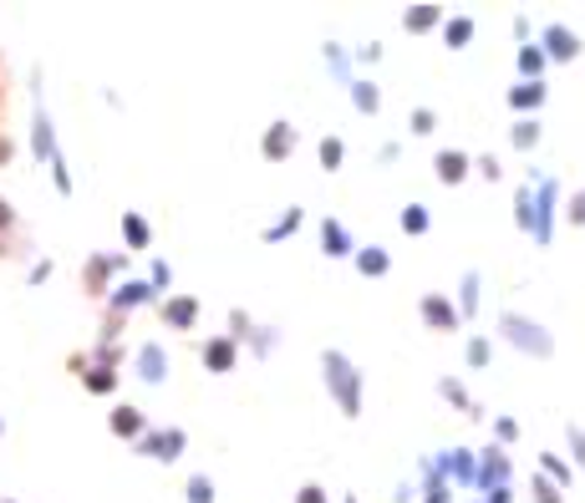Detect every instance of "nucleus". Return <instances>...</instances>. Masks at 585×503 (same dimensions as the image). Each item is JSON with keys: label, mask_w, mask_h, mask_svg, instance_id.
<instances>
[{"label": "nucleus", "mask_w": 585, "mask_h": 503, "mask_svg": "<svg viewBox=\"0 0 585 503\" xmlns=\"http://www.w3.org/2000/svg\"><path fill=\"white\" fill-rule=\"evenodd\" d=\"M326 382H332V392H336V402H342V412L346 417H357L361 412V382H357V367L342 357V351H326Z\"/></svg>", "instance_id": "1"}, {"label": "nucleus", "mask_w": 585, "mask_h": 503, "mask_svg": "<svg viewBox=\"0 0 585 503\" xmlns=\"http://www.w3.org/2000/svg\"><path fill=\"white\" fill-rule=\"evenodd\" d=\"M534 331H540V326H530V320L514 316V310L505 316V336H509V341H519L524 351H534V357H550V341H545V336H534Z\"/></svg>", "instance_id": "2"}, {"label": "nucleus", "mask_w": 585, "mask_h": 503, "mask_svg": "<svg viewBox=\"0 0 585 503\" xmlns=\"http://www.w3.org/2000/svg\"><path fill=\"white\" fill-rule=\"evenodd\" d=\"M575 52H581V46H575V36L565 26L545 31V56H555V62H575Z\"/></svg>", "instance_id": "3"}, {"label": "nucleus", "mask_w": 585, "mask_h": 503, "mask_svg": "<svg viewBox=\"0 0 585 503\" xmlns=\"http://www.w3.org/2000/svg\"><path fill=\"white\" fill-rule=\"evenodd\" d=\"M468 168H474V163H468L464 153H453V147H448V153H438V178H443V184H464Z\"/></svg>", "instance_id": "4"}, {"label": "nucleus", "mask_w": 585, "mask_h": 503, "mask_svg": "<svg viewBox=\"0 0 585 503\" xmlns=\"http://www.w3.org/2000/svg\"><path fill=\"white\" fill-rule=\"evenodd\" d=\"M204 361H209V371H229V367H235V341H225V336L209 341V346H204Z\"/></svg>", "instance_id": "5"}, {"label": "nucleus", "mask_w": 585, "mask_h": 503, "mask_svg": "<svg viewBox=\"0 0 585 503\" xmlns=\"http://www.w3.org/2000/svg\"><path fill=\"white\" fill-rule=\"evenodd\" d=\"M321 239H326V254H336V260H342V254H351V239H346V229L336 225V219H326V225H321Z\"/></svg>", "instance_id": "6"}, {"label": "nucleus", "mask_w": 585, "mask_h": 503, "mask_svg": "<svg viewBox=\"0 0 585 503\" xmlns=\"http://www.w3.org/2000/svg\"><path fill=\"white\" fill-rule=\"evenodd\" d=\"M423 316L433 320V326H443V331H453V326H458V316H453V305H448V300H433V295L423 300Z\"/></svg>", "instance_id": "7"}, {"label": "nucleus", "mask_w": 585, "mask_h": 503, "mask_svg": "<svg viewBox=\"0 0 585 503\" xmlns=\"http://www.w3.org/2000/svg\"><path fill=\"white\" fill-rule=\"evenodd\" d=\"M509 102L514 107H540L545 102V87H540V81H519L514 92H509Z\"/></svg>", "instance_id": "8"}, {"label": "nucleus", "mask_w": 585, "mask_h": 503, "mask_svg": "<svg viewBox=\"0 0 585 503\" xmlns=\"http://www.w3.org/2000/svg\"><path fill=\"white\" fill-rule=\"evenodd\" d=\"M266 153L270 158H285V153H291V128H285V122H275L266 133Z\"/></svg>", "instance_id": "9"}, {"label": "nucleus", "mask_w": 585, "mask_h": 503, "mask_svg": "<svg viewBox=\"0 0 585 503\" xmlns=\"http://www.w3.org/2000/svg\"><path fill=\"white\" fill-rule=\"evenodd\" d=\"M163 316H169L173 326H194V320H199V305H194V300H169Z\"/></svg>", "instance_id": "10"}, {"label": "nucleus", "mask_w": 585, "mask_h": 503, "mask_svg": "<svg viewBox=\"0 0 585 503\" xmlns=\"http://www.w3.org/2000/svg\"><path fill=\"white\" fill-rule=\"evenodd\" d=\"M540 199H545V204H555V184H540ZM534 239H540V244L550 239V209L540 214V219H534Z\"/></svg>", "instance_id": "11"}, {"label": "nucleus", "mask_w": 585, "mask_h": 503, "mask_svg": "<svg viewBox=\"0 0 585 503\" xmlns=\"http://www.w3.org/2000/svg\"><path fill=\"white\" fill-rule=\"evenodd\" d=\"M402 229H408V234H423V229H427V209H423V204H408V214H402Z\"/></svg>", "instance_id": "12"}, {"label": "nucleus", "mask_w": 585, "mask_h": 503, "mask_svg": "<svg viewBox=\"0 0 585 503\" xmlns=\"http://www.w3.org/2000/svg\"><path fill=\"white\" fill-rule=\"evenodd\" d=\"M357 265H361V275H382V270H387V254L382 250H361Z\"/></svg>", "instance_id": "13"}, {"label": "nucleus", "mask_w": 585, "mask_h": 503, "mask_svg": "<svg viewBox=\"0 0 585 503\" xmlns=\"http://www.w3.org/2000/svg\"><path fill=\"white\" fill-rule=\"evenodd\" d=\"M148 448L159 452V458H173V452L184 448V437H178V433H163V437H153V442H148Z\"/></svg>", "instance_id": "14"}, {"label": "nucleus", "mask_w": 585, "mask_h": 503, "mask_svg": "<svg viewBox=\"0 0 585 503\" xmlns=\"http://www.w3.org/2000/svg\"><path fill=\"white\" fill-rule=\"evenodd\" d=\"M427 26H438V11H433V6H418V11L408 15V31H427Z\"/></svg>", "instance_id": "15"}, {"label": "nucleus", "mask_w": 585, "mask_h": 503, "mask_svg": "<svg viewBox=\"0 0 585 503\" xmlns=\"http://www.w3.org/2000/svg\"><path fill=\"white\" fill-rule=\"evenodd\" d=\"M351 97H357L361 112H377V92H372V81H351Z\"/></svg>", "instance_id": "16"}, {"label": "nucleus", "mask_w": 585, "mask_h": 503, "mask_svg": "<svg viewBox=\"0 0 585 503\" xmlns=\"http://www.w3.org/2000/svg\"><path fill=\"white\" fill-rule=\"evenodd\" d=\"M143 376H148V382H159V376H163V351H159V346H148V351H143Z\"/></svg>", "instance_id": "17"}, {"label": "nucleus", "mask_w": 585, "mask_h": 503, "mask_svg": "<svg viewBox=\"0 0 585 503\" xmlns=\"http://www.w3.org/2000/svg\"><path fill=\"white\" fill-rule=\"evenodd\" d=\"M468 36H474V21H464V15H458V21H448V46H464Z\"/></svg>", "instance_id": "18"}, {"label": "nucleus", "mask_w": 585, "mask_h": 503, "mask_svg": "<svg viewBox=\"0 0 585 503\" xmlns=\"http://www.w3.org/2000/svg\"><path fill=\"white\" fill-rule=\"evenodd\" d=\"M443 397H448V402H458V407H464L468 417H474V412H479V407H474V402L464 397V386H458V382H443Z\"/></svg>", "instance_id": "19"}, {"label": "nucleus", "mask_w": 585, "mask_h": 503, "mask_svg": "<svg viewBox=\"0 0 585 503\" xmlns=\"http://www.w3.org/2000/svg\"><path fill=\"white\" fill-rule=\"evenodd\" d=\"M122 234L133 239V244H148V225H143V219H133V214L122 219Z\"/></svg>", "instance_id": "20"}, {"label": "nucleus", "mask_w": 585, "mask_h": 503, "mask_svg": "<svg viewBox=\"0 0 585 503\" xmlns=\"http://www.w3.org/2000/svg\"><path fill=\"white\" fill-rule=\"evenodd\" d=\"M433 128H438V118H433L427 107H418V112H413V133H433Z\"/></svg>", "instance_id": "21"}, {"label": "nucleus", "mask_w": 585, "mask_h": 503, "mask_svg": "<svg viewBox=\"0 0 585 503\" xmlns=\"http://www.w3.org/2000/svg\"><path fill=\"white\" fill-rule=\"evenodd\" d=\"M321 163H326V168H336V163H342V143H336V138H326V143H321Z\"/></svg>", "instance_id": "22"}, {"label": "nucleus", "mask_w": 585, "mask_h": 503, "mask_svg": "<svg viewBox=\"0 0 585 503\" xmlns=\"http://www.w3.org/2000/svg\"><path fill=\"white\" fill-rule=\"evenodd\" d=\"M464 310H479V275L464 280Z\"/></svg>", "instance_id": "23"}, {"label": "nucleus", "mask_w": 585, "mask_h": 503, "mask_svg": "<svg viewBox=\"0 0 585 503\" xmlns=\"http://www.w3.org/2000/svg\"><path fill=\"white\" fill-rule=\"evenodd\" d=\"M188 499H194V503H209V499H214L209 478H194V483H188Z\"/></svg>", "instance_id": "24"}, {"label": "nucleus", "mask_w": 585, "mask_h": 503, "mask_svg": "<svg viewBox=\"0 0 585 503\" xmlns=\"http://www.w3.org/2000/svg\"><path fill=\"white\" fill-rule=\"evenodd\" d=\"M423 503H448V483H443V478H427V499Z\"/></svg>", "instance_id": "25"}, {"label": "nucleus", "mask_w": 585, "mask_h": 503, "mask_svg": "<svg viewBox=\"0 0 585 503\" xmlns=\"http://www.w3.org/2000/svg\"><path fill=\"white\" fill-rule=\"evenodd\" d=\"M534 138H540V128H534V122H519V128H514V143L519 147H530Z\"/></svg>", "instance_id": "26"}, {"label": "nucleus", "mask_w": 585, "mask_h": 503, "mask_svg": "<svg viewBox=\"0 0 585 503\" xmlns=\"http://www.w3.org/2000/svg\"><path fill=\"white\" fill-rule=\"evenodd\" d=\"M112 423H118V433H138V427H143V423H138V412H128V407H122Z\"/></svg>", "instance_id": "27"}, {"label": "nucleus", "mask_w": 585, "mask_h": 503, "mask_svg": "<svg viewBox=\"0 0 585 503\" xmlns=\"http://www.w3.org/2000/svg\"><path fill=\"white\" fill-rule=\"evenodd\" d=\"M540 62H545V56H540V52H524V56H519V67L530 72V81H534V72H540Z\"/></svg>", "instance_id": "28"}, {"label": "nucleus", "mask_w": 585, "mask_h": 503, "mask_svg": "<svg viewBox=\"0 0 585 503\" xmlns=\"http://www.w3.org/2000/svg\"><path fill=\"white\" fill-rule=\"evenodd\" d=\"M468 361H474V367H484V361H489V346L474 341V346H468Z\"/></svg>", "instance_id": "29"}, {"label": "nucleus", "mask_w": 585, "mask_h": 503, "mask_svg": "<svg viewBox=\"0 0 585 503\" xmlns=\"http://www.w3.org/2000/svg\"><path fill=\"white\" fill-rule=\"evenodd\" d=\"M143 295H148V285H128V291H122L118 300H122V305H133V300H143Z\"/></svg>", "instance_id": "30"}, {"label": "nucleus", "mask_w": 585, "mask_h": 503, "mask_svg": "<svg viewBox=\"0 0 585 503\" xmlns=\"http://www.w3.org/2000/svg\"><path fill=\"white\" fill-rule=\"evenodd\" d=\"M295 503H326V493H321L316 483H311V489H301V499H295Z\"/></svg>", "instance_id": "31"}, {"label": "nucleus", "mask_w": 585, "mask_h": 503, "mask_svg": "<svg viewBox=\"0 0 585 503\" xmlns=\"http://www.w3.org/2000/svg\"><path fill=\"white\" fill-rule=\"evenodd\" d=\"M87 386H93V392H107V386H112V371H107V376H102V371H97V376H87Z\"/></svg>", "instance_id": "32"}, {"label": "nucleus", "mask_w": 585, "mask_h": 503, "mask_svg": "<svg viewBox=\"0 0 585 503\" xmlns=\"http://www.w3.org/2000/svg\"><path fill=\"white\" fill-rule=\"evenodd\" d=\"M571 442H575V452H581V468H585V433H581V427H571Z\"/></svg>", "instance_id": "33"}, {"label": "nucleus", "mask_w": 585, "mask_h": 503, "mask_svg": "<svg viewBox=\"0 0 585 503\" xmlns=\"http://www.w3.org/2000/svg\"><path fill=\"white\" fill-rule=\"evenodd\" d=\"M575 225H585V194H575V209H571Z\"/></svg>", "instance_id": "34"}, {"label": "nucleus", "mask_w": 585, "mask_h": 503, "mask_svg": "<svg viewBox=\"0 0 585 503\" xmlns=\"http://www.w3.org/2000/svg\"><path fill=\"white\" fill-rule=\"evenodd\" d=\"M540 503H560V493L550 489V483H540Z\"/></svg>", "instance_id": "35"}, {"label": "nucleus", "mask_w": 585, "mask_h": 503, "mask_svg": "<svg viewBox=\"0 0 585 503\" xmlns=\"http://www.w3.org/2000/svg\"><path fill=\"white\" fill-rule=\"evenodd\" d=\"M0 225H11V209H6V204H0Z\"/></svg>", "instance_id": "36"}]
</instances>
